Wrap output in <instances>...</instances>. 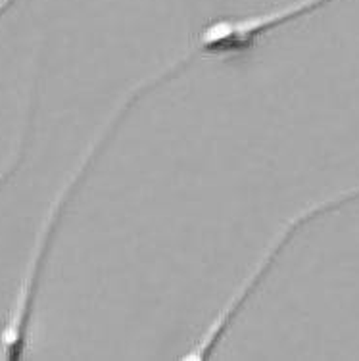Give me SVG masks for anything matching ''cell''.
I'll return each mask as SVG.
<instances>
[{
  "instance_id": "obj_1",
  "label": "cell",
  "mask_w": 359,
  "mask_h": 361,
  "mask_svg": "<svg viewBox=\"0 0 359 361\" xmlns=\"http://www.w3.org/2000/svg\"><path fill=\"white\" fill-rule=\"evenodd\" d=\"M359 200V183L353 185L350 188H344V190H339L331 196H325L321 200L313 202L310 206H305L304 209H300L296 216H292L288 221L284 223L283 227L279 229L271 243L265 246V250L262 252V256L257 257V262L254 264V267L250 269V273L246 275V279L242 281L238 288L233 292V296L227 300V304L221 307V312L215 315V319L206 326V331L202 333V336L196 341V344L188 348L187 352L183 354V360L185 361H200L206 360L207 355L214 352V348L217 346V342L221 341L223 334L229 329V325L233 323L235 315L241 312V307L246 304V300L254 294V290L257 288V285L262 283L263 277L267 275V271L273 264H275L279 256L283 254V250L288 246V244L300 235V231H304L308 225H311L313 221H317L319 217L327 216V214H332L336 209L344 208L348 204Z\"/></svg>"
},
{
  "instance_id": "obj_2",
  "label": "cell",
  "mask_w": 359,
  "mask_h": 361,
  "mask_svg": "<svg viewBox=\"0 0 359 361\" xmlns=\"http://www.w3.org/2000/svg\"><path fill=\"white\" fill-rule=\"evenodd\" d=\"M339 0H292L281 6L267 8L246 16H221L207 21L185 56L193 62L196 56H241L256 49V44L271 31L292 21L304 20Z\"/></svg>"
},
{
  "instance_id": "obj_3",
  "label": "cell",
  "mask_w": 359,
  "mask_h": 361,
  "mask_svg": "<svg viewBox=\"0 0 359 361\" xmlns=\"http://www.w3.org/2000/svg\"><path fill=\"white\" fill-rule=\"evenodd\" d=\"M21 158H23V154H21V146H18V148H16L14 156H12V158H10V161L6 164V167L0 171V187H2V185H4V183H6V180L16 173V169H18L21 164Z\"/></svg>"
},
{
  "instance_id": "obj_4",
  "label": "cell",
  "mask_w": 359,
  "mask_h": 361,
  "mask_svg": "<svg viewBox=\"0 0 359 361\" xmlns=\"http://www.w3.org/2000/svg\"><path fill=\"white\" fill-rule=\"evenodd\" d=\"M16 2H18V0H0V16L6 14L8 10L14 6Z\"/></svg>"
}]
</instances>
